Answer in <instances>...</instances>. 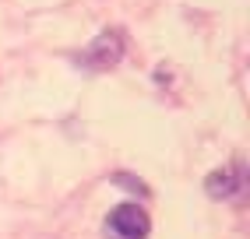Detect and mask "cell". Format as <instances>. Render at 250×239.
Here are the masks:
<instances>
[{
	"instance_id": "cell-2",
	"label": "cell",
	"mask_w": 250,
	"mask_h": 239,
	"mask_svg": "<svg viewBox=\"0 0 250 239\" xmlns=\"http://www.w3.org/2000/svg\"><path fill=\"white\" fill-rule=\"evenodd\" d=\"M124 57V32L120 28H106L103 36H99L88 49L85 57H81V63L85 67H95V71H106V67H116Z\"/></svg>"
},
{
	"instance_id": "cell-1",
	"label": "cell",
	"mask_w": 250,
	"mask_h": 239,
	"mask_svg": "<svg viewBox=\"0 0 250 239\" xmlns=\"http://www.w3.org/2000/svg\"><path fill=\"white\" fill-rule=\"evenodd\" d=\"M152 232V218L141 204H120L106 218V236L109 239H148Z\"/></svg>"
},
{
	"instance_id": "cell-3",
	"label": "cell",
	"mask_w": 250,
	"mask_h": 239,
	"mask_svg": "<svg viewBox=\"0 0 250 239\" xmlns=\"http://www.w3.org/2000/svg\"><path fill=\"white\" fill-rule=\"evenodd\" d=\"M243 190V165H226V169H215V173L208 176V194L211 197H236Z\"/></svg>"
}]
</instances>
